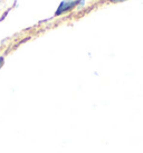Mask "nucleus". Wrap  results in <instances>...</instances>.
Instances as JSON below:
<instances>
[{
  "mask_svg": "<svg viewBox=\"0 0 143 153\" xmlns=\"http://www.w3.org/2000/svg\"><path fill=\"white\" fill-rule=\"evenodd\" d=\"M112 2H121V1H125V0H111Z\"/></svg>",
  "mask_w": 143,
  "mask_h": 153,
  "instance_id": "7ed1b4c3",
  "label": "nucleus"
},
{
  "mask_svg": "<svg viewBox=\"0 0 143 153\" xmlns=\"http://www.w3.org/2000/svg\"><path fill=\"white\" fill-rule=\"evenodd\" d=\"M77 4H78L77 0H74V1H72V0H64L63 2H60V4L58 6V8H57L56 13H55V16H60L63 13H67V11L72 10Z\"/></svg>",
  "mask_w": 143,
  "mask_h": 153,
  "instance_id": "f257e3e1",
  "label": "nucleus"
},
{
  "mask_svg": "<svg viewBox=\"0 0 143 153\" xmlns=\"http://www.w3.org/2000/svg\"><path fill=\"white\" fill-rule=\"evenodd\" d=\"M4 56H0V68L4 66Z\"/></svg>",
  "mask_w": 143,
  "mask_h": 153,
  "instance_id": "f03ea898",
  "label": "nucleus"
}]
</instances>
